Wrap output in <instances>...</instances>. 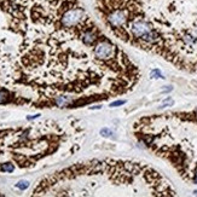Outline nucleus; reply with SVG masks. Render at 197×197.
Returning a JSON list of instances; mask_svg holds the SVG:
<instances>
[{
    "label": "nucleus",
    "instance_id": "5",
    "mask_svg": "<svg viewBox=\"0 0 197 197\" xmlns=\"http://www.w3.org/2000/svg\"><path fill=\"white\" fill-rule=\"evenodd\" d=\"M132 131L139 143L169 163L185 181L197 185V109L143 116Z\"/></svg>",
    "mask_w": 197,
    "mask_h": 197
},
{
    "label": "nucleus",
    "instance_id": "2",
    "mask_svg": "<svg viewBox=\"0 0 197 197\" xmlns=\"http://www.w3.org/2000/svg\"><path fill=\"white\" fill-rule=\"evenodd\" d=\"M107 30L180 70H197V0H93Z\"/></svg>",
    "mask_w": 197,
    "mask_h": 197
},
{
    "label": "nucleus",
    "instance_id": "3",
    "mask_svg": "<svg viewBox=\"0 0 197 197\" xmlns=\"http://www.w3.org/2000/svg\"><path fill=\"white\" fill-rule=\"evenodd\" d=\"M33 196H175V189L145 162L94 159L41 178Z\"/></svg>",
    "mask_w": 197,
    "mask_h": 197
},
{
    "label": "nucleus",
    "instance_id": "9",
    "mask_svg": "<svg viewBox=\"0 0 197 197\" xmlns=\"http://www.w3.org/2000/svg\"><path fill=\"white\" fill-rule=\"evenodd\" d=\"M0 196H3V193H2V192H0Z\"/></svg>",
    "mask_w": 197,
    "mask_h": 197
},
{
    "label": "nucleus",
    "instance_id": "8",
    "mask_svg": "<svg viewBox=\"0 0 197 197\" xmlns=\"http://www.w3.org/2000/svg\"><path fill=\"white\" fill-rule=\"evenodd\" d=\"M102 133H104V135H109V134H108V133H109V131H108V129H105V128H104V129H102Z\"/></svg>",
    "mask_w": 197,
    "mask_h": 197
},
{
    "label": "nucleus",
    "instance_id": "1",
    "mask_svg": "<svg viewBox=\"0 0 197 197\" xmlns=\"http://www.w3.org/2000/svg\"><path fill=\"white\" fill-rule=\"evenodd\" d=\"M97 26L80 0H0V86L50 70Z\"/></svg>",
    "mask_w": 197,
    "mask_h": 197
},
{
    "label": "nucleus",
    "instance_id": "6",
    "mask_svg": "<svg viewBox=\"0 0 197 197\" xmlns=\"http://www.w3.org/2000/svg\"><path fill=\"white\" fill-rule=\"evenodd\" d=\"M28 186H29V183L28 181H20L18 184H16V187H18L21 190H26Z\"/></svg>",
    "mask_w": 197,
    "mask_h": 197
},
{
    "label": "nucleus",
    "instance_id": "4",
    "mask_svg": "<svg viewBox=\"0 0 197 197\" xmlns=\"http://www.w3.org/2000/svg\"><path fill=\"white\" fill-rule=\"evenodd\" d=\"M86 138L75 117L0 126V174H23L62 162L77 153Z\"/></svg>",
    "mask_w": 197,
    "mask_h": 197
},
{
    "label": "nucleus",
    "instance_id": "7",
    "mask_svg": "<svg viewBox=\"0 0 197 197\" xmlns=\"http://www.w3.org/2000/svg\"><path fill=\"white\" fill-rule=\"evenodd\" d=\"M123 103H126V101H119V102H115V103H113V104H111V107H117V105H120V104H123Z\"/></svg>",
    "mask_w": 197,
    "mask_h": 197
}]
</instances>
